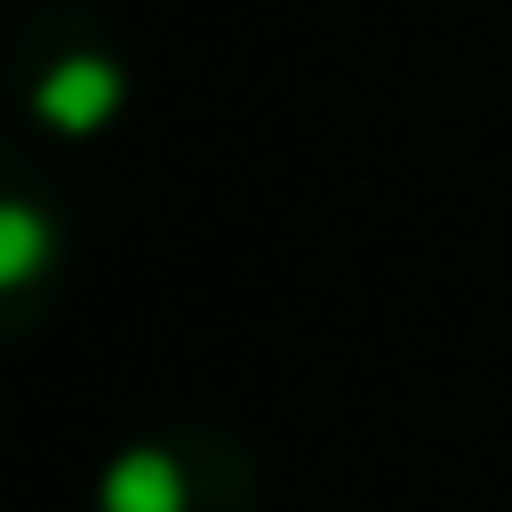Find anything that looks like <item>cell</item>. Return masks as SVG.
I'll list each match as a JSON object with an SVG mask.
<instances>
[{"label":"cell","instance_id":"6da1fadb","mask_svg":"<svg viewBox=\"0 0 512 512\" xmlns=\"http://www.w3.org/2000/svg\"><path fill=\"white\" fill-rule=\"evenodd\" d=\"M8 68H16L23 113L61 144H91L128 113V53L91 8H68V0L31 8L8 38Z\"/></svg>","mask_w":512,"mask_h":512},{"label":"cell","instance_id":"7a4b0ae2","mask_svg":"<svg viewBox=\"0 0 512 512\" xmlns=\"http://www.w3.org/2000/svg\"><path fill=\"white\" fill-rule=\"evenodd\" d=\"M98 512H256V452L219 422H159L98 467Z\"/></svg>","mask_w":512,"mask_h":512},{"label":"cell","instance_id":"3957f363","mask_svg":"<svg viewBox=\"0 0 512 512\" xmlns=\"http://www.w3.org/2000/svg\"><path fill=\"white\" fill-rule=\"evenodd\" d=\"M61 272H68V204L31 174V159H16V174L0 189V324L16 339L61 302Z\"/></svg>","mask_w":512,"mask_h":512}]
</instances>
